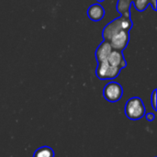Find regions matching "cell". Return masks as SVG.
Instances as JSON below:
<instances>
[{"mask_svg":"<svg viewBox=\"0 0 157 157\" xmlns=\"http://www.w3.org/2000/svg\"><path fill=\"white\" fill-rule=\"evenodd\" d=\"M103 96L109 102H118L123 96V88L117 82H109L103 89Z\"/></svg>","mask_w":157,"mask_h":157,"instance_id":"277c9868","label":"cell"},{"mask_svg":"<svg viewBox=\"0 0 157 157\" xmlns=\"http://www.w3.org/2000/svg\"><path fill=\"white\" fill-rule=\"evenodd\" d=\"M105 15V9L104 7L97 3V4H93L89 6L88 10H87V16L88 17L93 20V21H100Z\"/></svg>","mask_w":157,"mask_h":157,"instance_id":"ba28073f","label":"cell"},{"mask_svg":"<svg viewBox=\"0 0 157 157\" xmlns=\"http://www.w3.org/2000/svg\"><path fill=\"white\" fill-rule=\"evenodd\" d=\"M125 115L132 121H138L145 115V106L138 97L130 98L125 104Z\"/></svg>","mask_w":157,"mask_h":157,"instance_id":"7a4b0ae2","label":"cell"},{"mask_svg":"<svg viewBox=\"0 0 157 157\" xmlns=\"http://www.w3.org/2000/svg\"><path fill=\"white\" fill-rule=\"evenodd\" d=\"M132 3L138 11L143 12L147 8L148 5L150 4V0H132Z\"/></svg>","mask_w":157,"mask_h":157,"instance_id":"8fae6325","label":"cell"},{"mask_svg":"<svg viewBox=\"0 0 157 157\" xmlns=\"http://www.w3.org/2000/svg\"><path fill=\"white\" fill-rule=\"evenodd\" d=\"M132 28V21L131 19V17H127L124 16H121L116 19H114L113 21L109 22L103 30V39L104 40H109V39L111 38V36L113 34H115L117 31L121 30V29H124L127 31H130V29Z\"/></svg>","mask_w":157,"mask_h":157,"instance_id":"6da1fadb","label":"cell"},{"mask_svg":"<svg viewBox=\"0 0 157 157\" xmlns=\"http://www.w3.org/2000/svg\"><path fill=\"white\" fill-rule=\"evenodd\" d=\"M112 52V47L108 40H103L96 51V59L98 63H101L108 60L110 52Z\"/></svg>","mask_w":157,"mask_h":157,"instance_id":"8992f818","label":"cell"},{"mask_svg":"<svg viewBox=\"0 0 157 157\" xmlns=\"http://www.w3.org/2000/svg\"><path fill=\"white\" fill-rule=\"evenodd\" d=\"M144 116H145V118H146V120H147L148 121H153L155 120V114H154V113H152V112L147 113V114H145Z\"/></svg>","mask_w":157,"mask_h":157,"instance_id":"4fadbf2b","label":"cell"},{"mask_svg":"<svg viewBox=\"0 0 157 157\" xmlns=\"http://www.w3.org/2000/svg\"><path fill=\"white\" fill-rule=\"evenodd\" d=\"M132 0H119L117 3V10L122 16L130 17V7Z\"/></svg>","mask_w":157,"mask_h":157,"instance_id":"9c48e42d","label":"cell"},{"mask_svg":"<svg viewBox=\"0 0 157 157\" xmlns=\"http://www.w3.org/2000/svg\"><path fill=\"white\" fill-rule=\"evenodd\" d=\"M107 61L110 65L119 67L120 69H123L127 65V63L124 59L122 52L116 51V50H112Z\"/></svg>","mask_w":157,"mask_h":157,"instance_id":"52a82bcc","label":"cell"},{"mask_svg":"<svg viewBox=\"0 0 157 157\" xmlns=\"http://www.w3.org/2000/svg\"><path fill=\"white\" fill-rule=\"evenodd\" d=\"M121 69L116 66L110 65L108 61L98 63V67L96 70L97 76L101 80H112L115 79L121 73Z\"/></svg>","mask_w":157,"mask_h":157,"instance_id":"3957f363","label":"cell"},{"mask_svg":"<svg viewBox=\"0 0 157 157\" xmlns=\"http://www.w3.org/2000/svg\"><path fill=\"white\" fill-rule=\"evenodd\" d=\"M33 157H54V152L49 146H42L35 151Z\"/></svg>","mask_w":157,"mask_h":157,"instance_id":"30bf717a","label":"cell"},{"mask_svg":"<svg viewBox=\"0 0 157 157\" xmlns=\"http://www.w3.org/2000/svg\"><path fill=\"white\" fill-rule=\"evenodd\" d=\"M130 41V31L121 29L111 36L109 42L110 43L112 50L122 52Z\"/></svg>","mask_w":157,"mask_h":157,"instance_id":"5b68a950","label":"cell"},{"mask_svg":"<svg viewBox=\"0 0 157 157\" xmlns=\"http://www.w3.org/2000/svg\"><path fill=\"white\" fill-rule=\"evenodd\" d=\"M97 1H98V3H99V2H103V1H104V0H97Z\"/></svg>","mask_w":157,"mask_h":157,"instance_id":"9a60e30c","label":"cell"},{"mask_svg":"<svg viewBox=\"0 0 157 157\" xmlns=\"http://www.w3.org/2000/svg\"><path fill=\"white\" fill-rule=\"evenodd\" d=\"M156 93H157V90L156 89H155L154 91H153V93H152V97H151V101H152V107H153V109H154V110L155 111H156L157 108H156Z\"/></svg>","mask_w":157,"mask_h":157,"instance_id":"7c38bea8","label":"cell"},{"mask_svg":"<svg viewBox=\"0 0 157 157\" xmlns=\"http://www.w3.org/2000/svg\"><path fill=\"white\" fill-rule=\"evenodd\" d=\"M150 4L152 5L154 10H156V0H150Z\"/></svg>","mask_w":157,"mask_h":157,"instance_id":"5bb4252c","label":"cell"}]
</instances>
